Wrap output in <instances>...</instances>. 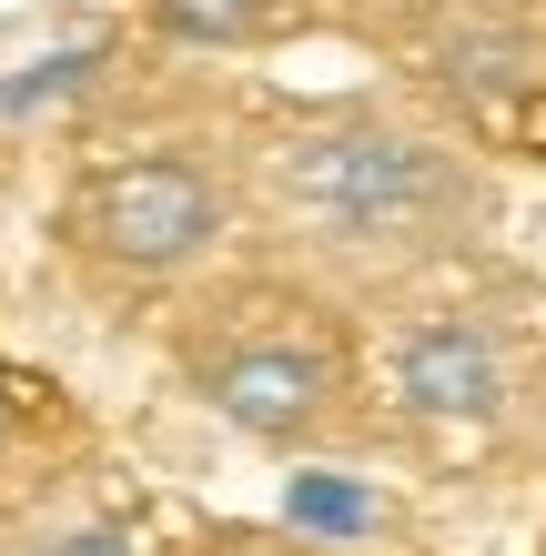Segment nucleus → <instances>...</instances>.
Returning <instances> with one entry per match:
<instances>
[{
    "mask_svg": "<svg viewBox=\"0 0 546 556\" xmlns=\"http://www.w3.org/2000/svg\"><path fill=\"white\" fill-rule=\"evenodd\" d=\"M233 556H274V546H233Z\"/></svg>",
    "mask_w": 546,
    "mask_h": 556,
    "instance_id": "9",
    "label": "nucleus"
},
{
    "mask_svg": "<svg viewBox=\"0 0 546 556\" xmlns=\"http://www.w3.org/2000/svg\"><path fill=\"white\" fill-rule=\"evenodd\" d=\"M517 405H526V445L546 455V365H536V384H517Z\"/></svg>",
    "mask_w": 546,
    "mask_h": 556,
    "instance_id": "8",
    "label": "nucleus"
},
{
    "mask_svg": "<svg viewBox=\"0 0 546 556\" xmlns=\"http://www.w3.org/2000/svg\"><path fill=\"white\" fill-rule=\"evenodd\" d=\"M41 556H142V546L122 536V527H72V536H51Z\"/></svg>",
    "mask_w": 546,
    "mask_h": 556,
    "instance_id": "7",
    "label": "nucleus"
},
{
    "mask_svg": "<svg viewBox=\"0 0 546 556\" xmlns=\"http://www.w3.org/2000/svg\"><path fill=\"white\" fill-rule=\"evenodd\" d=\"M243 152L223 142H142V152H112L61 192V253L112 283V293H163L192 283L233 243L243 223Z\"/></svg>",
    "mask_w": 546,
    "mask_h": 556,
    "instance_id": "3",
    "label": "nucleus"
},
{
    "mask_svg": "<svg viewBox=\"0 0 546 556\" xmlns=\"http://www.w3.org/2000/svg\"><path fill=\"white\" fill-rule=\"evenodd\" d=\"M384 405L415 435H486L517 415V354L486 314H415L384 344Z\"/></svg>",
    "mask_w": 546,
    "mask_h": 556,
    "instance_id": "4",
    "label": "nucleus"
},
{
    "mask_svg": "<svg viewBox=\"0 0 546 556\" xmlns=\"http://www.w3.org/2000/svg\"><path fill=\"white\" fill-rule=\"evenodd\" d=\"M243 203H264L283 233L325 264H426L486 223L475 162L405 112L334 102L274 122L264 152H243Z\"/></svg>",
    "mask_w": 546,
    "mask_h": 556,
    "instance_id": "1",
    "label": "nucleus"
},
{
    "mask_svg": "<svg viewBox=\"0 0 546 556\" xmlns=\"http://www.w3.org/2000/svg\"><path fill=\"white\" fill-rule=\"evenodd\" d=\"M182 395L213 425H233L243 445L274 455H325L355 425V354L314 304L274 283H233L213 304H192V324L173 334Z\"/></svg>",
    "mask_w": 546,
    "mask_h": 556,
    "instance_id": "2",
    "label": "nucleus"
},
{
    "mask_svg": "<svg viewBox=\"0 0 546 556\" xmlns=\"http://www.w3.org/2000/svg\"><path fill=\"white\" fill-rule=\"evenodd\" d=\"M21 435H30V384H21L11 365H0V466L21 455Z\"/></svg>",
    "mask_w": 546,
    "mask_h": 556,
    "instance_id": "6",
    "label": "nucleus"
},
{
    "mask_svg": "<svg viewBox=\"0 0 546 556\" xmlns=\"http://www.w3.org/2000/svg\"><path fill=\"white\" fill-rule=\"evenodd\" d=\"M294 21V0H142V30L163 51H264Z\"/></svg>",
    "mask_w": 546,
    "mask_h": 556,
    "instance_id": "5",
    "label": "nucleus"
}]
</instances>
